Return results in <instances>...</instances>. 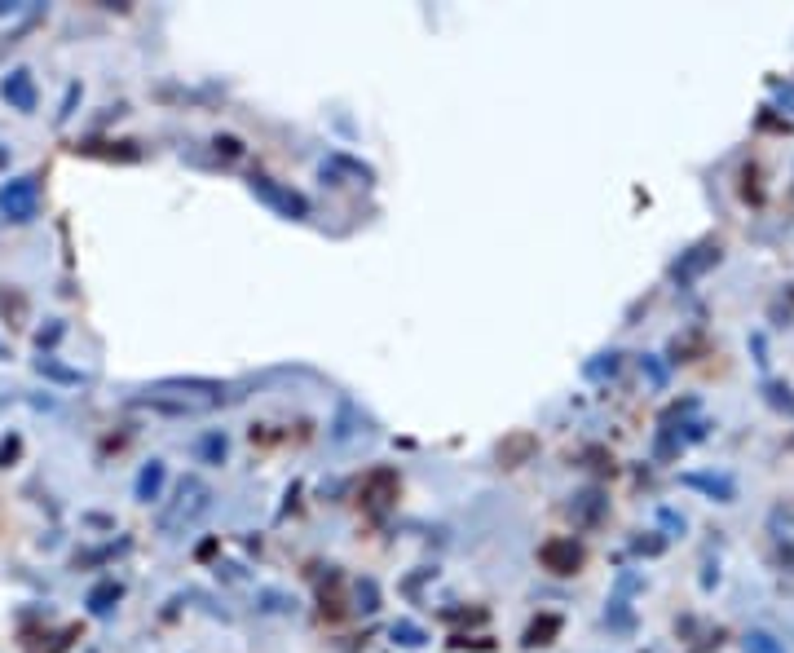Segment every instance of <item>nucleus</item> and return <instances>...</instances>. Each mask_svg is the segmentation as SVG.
<instances>
[{"instance_id": "nucleus-1", "label": "nucleus", "mask_w": 794, "mask_h": 653, "mask_svg": "<svg viewBox=\"0 0 794 653\" xmlns=\"http://www.w3.org/2000/svg\"><path fill=\"white\" fill-rule=\"evenodd\" d=\"M35 195H40L35 177H18V181H9V186L0 190V207H5V216H9V221H32L35 216Z\"/></svg>"}, {"instance_id": "nucleus-2", "label": "nucleus", "mask_w": 794, "mask_h": 653, "mask_svg": "<svg viewBox=\"0 0 794 653\" xmlns=\"http://www.w3.org/2000/svg\"><path fill=\"white\" fill-rule=\"evenodd\" d=\"M538 561H543V570H552V574H574V570L583 565V548H578L574 539H547V543L538 548Z\"/></svg>"}, {"instance_id": "nucleus-3", "label": "nucleus", "mask_w": 794, "mask_h": 653, "mask_svg": "<svg viewBox=\"0 0 794 653\" xmlns=\"http://www.w3.org/2000/svg\"><path fill=\"white\" fill-rule=\"evenodd\" d=\"M203 508H208V485L195 482V477H190V482H181V490H177V508H172V513H164V530H177V525H181V516L190 521V516H198Z\"/></svg>"}, {"instance_id": "nucleus-4", "label": "nucleus", "mask_w": 794, "mask_h": 653, "mask_svg": "<svg viewBox=\"0 0 794 653\" xmlns=\"http://www.w3.org/2000/svg\"><path fill=\"white\" fill-rule=\"evenodd\" d=\"M5 102L9 106H18V110H23V115H27V110H35V84H32V71H9V75H5Z\"/></svg>"}, {"instance_id": "nucleus-5", "label": "nucleus", "mask_w": 794, "mask_h": 653, "mask_svg": "<svg viewBox=\"0 0 794 653\" xmlns=\"http://www.w3.org/2000/svg\"><path fill=\"white\" fill-rule=\"evenodd\" d=\"M252 190H257L261 199H269L274 207H283L287 216H292V212H296V216H305V199H300V195H292V190H283V186H274L269 177H252Z\"/></svg>"}, {"instance_id": "nucleus-6", "label": "nucleus", "mask_w": 794, "mask_h": 653, "mask_svg": "<svg viewBox=\"0 0 794 653\" xmlns=\"http://www.w3.org/2000/svg\"><path fill=\"white\" fill-rule=\"evenodd\" d=\"M366 508H375V513H380V508H389V499H397V477L393 473H389V468H380V473H371V477H366Z\"/></svg>"}, {"instance_id": "nucleus-7", "label": "nucleus", "mask_w": 794, "mask_h": 653, "mask_svg": "<svg viewBox=\"0 0 794 653\" xmlns=\"http://www.w3.org/2000/svg\"><path fill=\"white\" fill-rule=\"evenodd\" d=\"M529 455H534V437H529V433H517V437H508V442L499 447V459H503V468H521Z\"/></svg>"}, {"instance_id": "nucleus-8", "label": "nucleus", "mask_w": 794, "mask_h": 653, "mask_svg": "<svg viewBox=\"0 0 794 653\" xmlns=\"http://www.w3.org/2000/svg\"><path fill=\"white\" fill-rule=\"evenodd\" d=\"M160 485H164V464H160V459H150V464L141 468V477H137V499H141V504H150V499L160 495Z\"/></svg>"}, {"instance_id": "nucleus-9", "label": "nucleus", "mask_w": 794, "mask_h": 653, "mask_svg": "<svg viewBox=\"0 0 794 653\" xmlns=\"http://www.w3.org/2000/svg\"><path fill=\"white\" fill-rule=\"evenodd\" d=\"M115 600H120V583H98L89 591V610H93V614H111Z\"/></svg>"}, {"instance_id": "nucleus-10", "label": "nucleus", "mask_w": 794, "mask_h": 653, "mask_svg": "<svg viewBox=\"0 0 794 653\" xmlns=\"http://www.w3.org/2000/svg\"><path fill=\"white\" fill-rule=\"evenodd\" d=\"M557 631H561V619H552V614H547V619H538L526 631V645H529V649H534V645H552V636H557Z\"/></svg>"}, {"instance_id": "nucleus-11", "label": "nucleus", "mask_w": 794, "mask_h": 653, "mask_svg": "<svg viewBox=\"0 0 794 653\" xmlns=\"http://www.w3.org/2000/svg\"><path fill=\"white\" fill-rule=\"evenodd\" d=\"M746 653H786V649H781L768 631H750V636H746Z\"/></svg>"}, {"instance_id": "nucleus-12", "label": "nucleus", "mask_w": 794, "mask_h": 653, "mask_svg": "<svg viewBox=\"0 0 794 653\" xmlns=\"http://www.w3.org/2000/svg\"><path fill=\"white\" fill-rule=\"evenodd\" d=\"M689 485H702V490L720 495V504H728V499H732V485L720 482V477H689Z\"/></svg>"}, {"instance_id": "nucleus-13", "label": "nucleus", "mask_w": 794, "mask_h": 653, "mask_svg": "<svg viewBox=\"0 0 794 653\" xmlns=\"http://www.w3.org/2000/svg\"><path fill=\"white\" fill-rule=\"evenodd\" d=\"M35 371H40V376H53V379H80L75 371H66V367L49 362V358H40V362H35Z\"/></svg>"}, {"instance_id": "nucleus-14", "label": "nucleus", "mask_w": 794, "mask_h": 653, "mask_svg": "<svg viewBox=\"0 0 794 653\" xmlns=\"http://www.w3.org/2000/svg\"><path fill=\"white\" fill-rule=\"evenodd\" d=\"M18 447H23V442H18V437H9V442H5V447H0V468H9V459H14V455H18Z\"/></svg>"}, {"instance_id": "nucleus-15", "label": "nucleus", "mask_w": 794, "mask_h": 653, "mask_svg": "<svg viewBox=\"0 0 794 653\" xmlns=\"http://www.w3.org/2000/svg\"><path fill=\"white\" fill-rule=\"evenodd\" d=\"M772 525H786V530H794V508H777V513H772Z\"/></svg>"}, {"instance_id": "nucleus-16", "label": "nucleus", "mask_w": 794, "mask_h": 653, "mask_svg": "<svg viewBox=\"0 0 794 653\" xmlns=\"http://www.w3.org/2000/svg\"><path fill=\"white\" fill-rule=\"evenodd\" d=\"M5 159H9V155H5V146H0V164H5Z\"/></svg>"}, {"instance_id": "nucleus-17", "label": "nucleus", "mask_w": 794, "mask_h": 653, "mask_svg": "<svg viewBox=\"0 0 794 653\" xmlns=\"http://www.w3.org/2000/svg\"><path fill=\"white\" fill-rule=\"evenodd\" d=\"M0 358H5V344H0Z\"/></svg>"}]
</instances>
